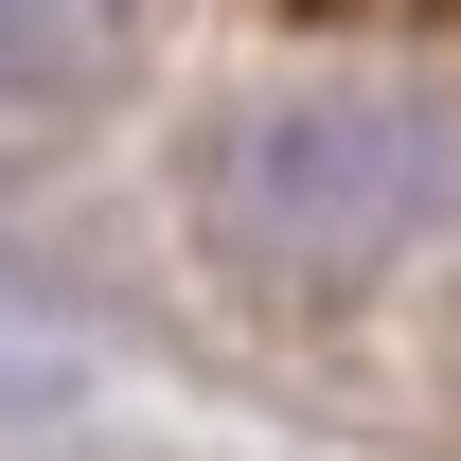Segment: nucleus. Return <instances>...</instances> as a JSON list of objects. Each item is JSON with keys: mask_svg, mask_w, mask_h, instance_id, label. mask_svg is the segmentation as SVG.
Instances as JSON below:
<instances>
[{"mask_svg": "<svg viewBox=\"0 0 461 461\" xmlns=\"http://www.w3.org/2000/svg\"><path fill=\"white\" fill-rule=\"evenodd\" d=\"M426 213H444V107L373 71H285L195 142V249L267 302H355L391 249H426Z\"/></svg>", "mask_w": 461, "mask_h": 461, "instance_id": "nucleus-1", "label": "nucleus"}, {"mask_svg": "<svg viewBox=\"0 0 461 461\" xmlns=\"http://www.w3.org/2000/svg\"><path fill=\"white\" fill-rule=\"evenodd\" d=\"M124 0H0V107H89L124 71Z\"/></svg>", "mask_w": 461, "mask_h": 461, "instance_id": "nucleus-2", "label": "nucleus"}]
</instances>
